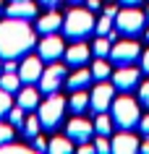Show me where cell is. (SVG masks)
<instances>
[{"instance_id": "1", "label": "cell", "mask_w": 149, "mask_h": 154, "mask_svg": "<svg viewBox=\"0 0 149 154\" xmlns=\"http://www.w3.org/2000/svg\"><path fill=\"white\" fill-rule=\"evenodd\" d=\"M37 47V29L29 26L26 18H13L8 16L0 21V57L3 60H18V57L29 55Z\"/></svg>"}, {"instance_id": "2", "label": "cell", "mask_w": 149, "mask_h": 154, "mask_svg": "<svg viewBox=\"0 0 149 154\" xmlns=\"http://www.w3.org/2000/svg\"><path fill=\"white\" fill-rule=\"evenodd\" d=\"M94 24H97V18L92 16L89 8H73L68 11L66 16H63V34H66L68 39H86L92 32H94Z\"/></svg>"}, {"instance_id": "3", "label": "cell", "mask_w": 149, "mask_h": 154, "mask_svg": "<svg viewBox=\"0 0 149 154\" xmlns=\"http://www.w3.org/2000/svg\"><path fill=\"white\" fill-rule=\"evenodd\" d=\"M110 115H113V123H115L120 131H131L133 125H139V120H141L139 102H136L133 97H128V91H123V97L113 99Z\"/></svg>"}, {"instance_id": "4", "label": "cell", "mask_w": 149, "mask_h": 154, "mask_svg": "<svg viewBox=\"0 0 149 154\" xmlns=\"http://www.w3.org/2000/svg\"><path fill=\"white\" fill-rule=\"evenodd\" d=\"M66 107H68V102L63 97H60L58 91H52V94H47V99L45 102H39V123H42V128H47V131H52V128H58L60 123H63V115H66Z\"/></svg>"}, {"instance_id": "5", "label": "cell", "mask_w": 149, "mask_h": 154, "mask_svg": "<svg viewBox=\"0 0 149 154\" xmlns=\"http://www.w3.org/2000/svg\"><path fill=\"white\" fill-rule=\"evenodd\" d=\"M144 26H147V13H141L136 5H126V8L118 11L115 29L123 34V37H136V34L144 32Z\"/></svg>"}, {"instance_id": "6", "label": "cell", "mask_w": 149, "mask_h": 154, "mask_svg": "<svg viewBox=\"0 0 149 154\" xmlns=\"http://www.w3.org/2000/svg\"><path fill=\"white\" fill-rule=\"evenodd\" d=\"M139 57H141L139 42H133V39H118V42H113L110 60L115 63V68H118V65H133Z\"/></svg>"}, {"instance_id": "7", "label": "cell", "mask_w": 149, "mask_h": 154, "mask_svg": "<svg viewBox=\"0 0 149 154\" xmlns=\"http://www.w3.org/2000/svg\"><path fill=\"white\" fill-rule=\"evenodd\" d=\"M66 79H68V68H66V65H58L55 60H52V65H47V68L42 71L39 91L52 94V91H58L60 86H66Z\"/></svg>"}, {"instance_id": "8", "label": "cell", "mask_w": 149, "mask_h": 154, "mask_svg": "<svg viewBox=\"0 0 149 154\" xmlns=\"http://www.w3.org/2000/svg\"><path fill=\"white\" fill-rule=\"evenodd\" d=\"M113 99H115V86L107 81H99L89 94V110L94 112H107L113 107Z\"/></svg>"}, {"instance_id": "9", "label": "cell", "mask_w": 149, "mask_h": 154, "mask_svg": "<svg viewBox=\"0 0 149 154\" xmlns=\"http://www.w3.org/2000/svg\"><path fill=\"white\" fill-rule=\"evenodd\" d=\"M45 60L39 55H24L21 63H18V76H21V84H37L42 79V71H45Z\"/></svg>"}, {"instance_id": "10", "label": "cell", "mask_w": 149, "mask_h": 154, "mask_svg": "<svg viewBox=\"0 0 149 154\" xmlns=\"http://www.w3.org/2000/svg\"><path fill=\"white\" fill-rule=\"evenodd\" d=\"M139 76L141 68H131V65H118L115 73H113V86L118 91H131L139 86Z\"/></svg>"}, {"instance_id": "11", "label": "cell", "mask_w": 149, "mask_h": 154, "mask_svg": "<svg viewBox=\"0 0 149 154\" xmlns=\"http://www.w3.org/2000/svg\"><path fill=\"white\" fill-rule=\"evenodd\" d=\"M66 136L71 138V141H76V144H81V141H92V136H94V123H89L86 118H81V115H76L73 120H68Z\"/></svg>"}, {"instance_id": "12", "label": "cell", "mask_w": 149, "mask_h": 154, "mask_svg": "<svg viewBox=\"0 0 149 154\" xmlns=\"http://www.w3.org/2000/svg\"><path fill=\"white\" fill-rule=\"evenodd\" d=\"M39 57L42 60H47V63H52V60H58L63 52H66V42L60 39V34H45V39L39 42Z\"/></svg>"}, {"instance_id": "13", "label": "cell", "mask_w": 149, "mask_h": 154, "mask_svg": "<svg viewBox=\"0 0 149 154\" xmlns=\"http://www.w3.org/2000/svg\"><path fill=\"white\" fill-rule=\"evenodd\" d=\"M63 57H66V65H68V68H81V65L89 63V57H92V47H89V45H84V39H79L76 45L66 47Z\"/></svg>"}, {"instance_id": "14", "label": "cell", "mask_w": 149, "mask_h": 154, "mask_svg": "<svg viewBox=\"0 0 149 154\" xmlns=\"http://www.w3.org/2000/svg\"><path fill=\"white\" fill-rule=\"evenodd\" d=\"M110 146H113V154H133L139 152V138L133 136V133H128V131H120L118 136H113V141H110Z\"/></svg>"}, {"instance_id": "15", "label": "cell", "mask_w": 149, "mask_h": 154, "mask_svg": "<svg viewBox=\"0 0 149 154\" xmlns=\"http://www.w3.org/2000/svg\"><path fill=\"white\" fill-rule=\"evenodd\" d=\"M92 79H94V76H92V68L81 65V68H76V71L66 79V86L71 91H79V89H86V86L92 84Z\"/></svg>"}, {"instance_id": "16", "label": "cell", "mask_w": 149, "mask_h": 154, "mask_svg": "<svg viewBox=\"0 0 149 154\" xmlns=\"http://www.w3.org/2000/svg\"><path fill=\"white\" fill-rule=\"evenodd\" d=\"M8 16L13 18H26V21H32L37 16V5H34L32 0H13L8 5Z\"/></svg>"}, {"instance_id": "17", "label": "cell", "mask_w": 149, "mask_h": 154, "mask_svg": "<svg viewBox=\"0 0 149 154\" xmlns=\"http://www.w3.org/2000/svg\"><path fill=\"white\" fill-rule=\"evenodd\" d=\"M18 107H24V110L39 107V89H34V84H26L24 89H18Z\"/></svg>"}, {"instance_id": "18", "label": "cell", "mask_w": 149, "mask_h": 154, "mask_svg": "<svg viewBox=\"0 0 149 154\" xmlns=\"http://www.w3.org/2000/svg\"><path fill=\"white\" fill-rule=\"evenodd\" d=\"M60 26H63V16H60V13H55V11H50L47 16H42L39 21H37V26H34V29H37L39 34H55Z\"/></svg>"}, {"instance_id": "19", "label": "cell", "mask_w": 149, "mask_h": 154, "mask_svg": "<svg viewBox=\"0 0 149 154\" xmlns=\"http://www.w3.org/2000/svg\"><path fill=\"white\" fill-rule=\"evenodd\" d=\"M68 110H71L73 115L86 112V110H89V94H86L84 89L73 91V94H71V99H68Z\"/></svg>"}, {"instance_id": "20", "label": "cell", "mask_w": 149, "mask_h": 154, "mask_svg": "<svg viewBox=\"0 0 149 154\" xmlns=\"http://www.w3.org/2000/svg\"><path fill=\"white\" fill-rule=\"evenodd\" d=\"M47 152L50 154H68V152H73V141H71L68 136H52Z\"/></svg>"}, {"instance_id": "21", "label": "cell", "mask_w": 149, "mask_h": 154, "mask_svg": "<svg viewBox=\"0 0 149 154\" xmlns=\"http://www.w3.org/2000/svg\"><path fill=\"white\" fill-rule=\"evenodd\" d=\"M0 86L5 91H18V86H21V76H18V71H3L0 73Z\"/></svg>"}, {"instance_id": "22", "label": "cell", "mask_w": 149, "mask_h": 154, "mask_svg": "<svg viewBox=\"0 0 149 154\" xmlns=\"http://www.w3.org/2000/svg\"><path fill=\"white\" fill-rule=\"evenodd\" d=\"M92 76H94L97 81H107L110 76H113V68H110V63L105 57H97V60L92 63Z\"/></svg>"}, {"instance_id": "23", "label": "cell", "mask_w": 149, "mask_h": 154, "mask_svg": "<svg viewBox=\"0 0 149 154\" xmlns=\"http://www.w3.org/2000/svg\"><path fill=\"white\" fill-rule=\"evenodd\" d=\"M113 115L107 112H97V118H94V133H102V136H107L110 131H113Z\"/></svg>"}, {"instance_id": "24", "label": "cell", "mask_w": 149, "mask_h": 154, "mask_svg": "<svg viewBox=\"0 0 149 154\" xmlns=\"http://www.w3.org/2000/svg\"><path fill=\"white\" fill-rule=\"evenodd\" d=\"M113 26H115V18L107 16V13H102V16L97 18V24H94V32H97V37H107Z\"/></svg>"}, {"instance_id": "25", "label": "cell", "mask_w": 149, "mask_h": 154, "mask_svg": "<svg viewBox=\"0 0 149 154\" xmlns=\"http://www.w3.org/2000/svg\"><path fill=\"white\" fill-rule=\"evenodd\" d=\"M110 50H113V42L107 37H97V42L92 45V52L97 57H110Z\"/></svg>"}, {"instance_id": "26", "label": "cell", "mask_w": 149, "mask_h": 154, "mask_svg": "<svg viewBox=\"0 0 149 154\" xmlns=\"http://www.w3.org/2000/svg\"><path fill=\"white\" fill-rule=\"evenodd\" d=\"M39 115H32V118H26L24 120V136L26 138H34V136H39Z\"/></svg>"}, {"instance_id": "27", "label": "cell", "mask_w": 149, "mask_h": 154, "mask_svg": "<svg viewBox=\"0 0 149 154\" xmlns=\"http://www.w3.org/2000/svg\"><path fill=\"white\" fill-rule=\"evenodd\" d=\"M0 154H32V149L24 144H11V141H5V144H0Z\"/></svg>"}, {"instance_id": "28", "label": "cell", "mask_w": 149, "mask_h": 154, "mask_svg": "<svg viewBox=\"0 0 149 154\" xmlns=\"http://www.w3.org/2000/svg\"><path fill=\"white\" fill-rule=\"evenodd\" d=\"M11 107H13V102H11V91H5L3 86H0V118H5V115L11 112Z\"/></svg>"}, {"instance_id": "29", "label": "cell", "mask_w": 149, "mask_h": 154, "mask_svg": "<svg viewBox=\"0 0 149 154\" xmlns=\"http://www.w3.org/2000/svg\"><path fill=\"white\" fill-rule=\"evenodd\" d=\"M24 112H26V110H24V107H11V112H8V118H11V125H18V128H24V120H26V118H24Z\"/></svg>"}, {"instance_id": "30", "label": "cell", "mask_w": 149, "mask_h": 154, "mask_svg": "<svg viewBox=\"0 0 149 154\" xmlns=\"http://www.w3.org/2000/svg\"><path fill=\"white\" fill-rule=\"evenodd\" d=\"M94 149L99 154H113V146H110L107 136H102V133H97V138H94Z\"/></svg>"}, {"instance_id": "31", "label": "cell", "mask_w": 149, "mask_h": 154, "mask_svg": "<svg viewBox=\"0 0 149 154\" xmlns=\"http://www.w3.org/2000/svg\"><path fill=\"white\" fill-rule=\"evenodd\" d=\"M139 105L149 107V81H144V84L139 86Z\"/></svg>"}, {"instance_id": "32", "label": "cell", "mask_w": 149, "mask_h": 154, "mask_svg": "<svg viewBox=\"0 0 149 154\" xmlns=\"http://www.w3.org/2000/svg\"><path fill=\"white\" fill-rule=\"evenodd\" d=\"M13 138V128H11L8 123H0V144H5Z\"/></svg>"}, {"instance_id": "33", "label": "cell", "mask_w": 149, "mask_h": 154, "mask_svg": "<svg viewBox=\"0 0 149 154\" xmlns=\"http://www.w3.org/2000/svg\"><path fill=\"white\" fill-rule=\"evenodd\" d=\"M76 152L79 154H94L97 149H94V141H81V144L76 146Z\"/></svg>"}, {"instance_id": "34", "label": "cell", "mask_w": 149, "mask_h": 154, "mask_svg": "<svg viewBox=\"0 0 149 154\" xmlns=\"http://www.w3.org/2000/svg\"><path fill=\"white\" fill-rule=\"evenodd\" d=\"M32 141H34V149H37V152H47L50 141H47V138H42V133H39V136H34Z\"/></svg>"}, {"instance_id": "35", "label": "cell", "mask_w": 149, "mask_h": 154, "mask_svg": "<svg viewBox=\"0 0 149 154\" xmlns=\"http://www.w3.org/2000/svg\"><path fill=\"white\" fill-rule=\"evenodd\" d=\"M139 68H141V73H147V76H149V50H144V52H141Z\"/></svg>"}, {"instance_id": "36", "label": "cell", "mask_w": 149, "mask_h": 154, "mask_svg": "<svg viewBox=\"0 0 149 154\" xmlns=\"http://www.w3.org/2000/svg\"><path fill=\"white\" fill-rule=\"evenodd\" d=\"M139 131L144 133V136H149V115H144V118L139 120Z\"/></svg>"}, {"instance_id": "37", "label": "cell", "mask_w": 149, "mask_h": 154, "mask_svg": "<svg viewBox=\"0 0 149 154\" xmlns=\"http://www.w3.org/2000/svg\"><path fill=\"white\" fill-rule=\"evenodd\" d=\"M86 8H89V11H99V8H102V3H99V0H86Z\"/></svg>"}, {"instance_id": "38", "label": "cell", "mask_w": 149, "mask_h": 154, "mask_svg": "<svg viewBox=\"0 0 149 154\" xmlns=\"http://www.w3.org/2000/svg\"><path fill=\"white\" fill-rule=\"evenodd\" d=\"M118 11H120L118 5H105V13H107V16H113V18L118 16Z\"/></svg>"}, {"instance_id": "39", "label": "cell", "mask_w": 149, "mask_h": 154, "mask_svg": "<svg viewBox=\"0 0 149 154\" xmlns=\"http://www.w3.org/2000/svg\"><path fill=\"white\" fill-rule=\"evenodd\" d=\"M39 3H42V5H47V8H55L60 0H39Z\"/></svg>"}, {"instance_id": "40", "label": "cell", "mask_w": 149, "mask_h": 154, "mask_svg": "<svg viewBox=\"0 0 149 154\" xmlns=\"http://www.w3.org/2000/svg\"><path fill=\"white\" fill-rule=\"evenodd\" d=\"M120 5H141V0H118Z\"/></svg>"}, {"instance_id": "41", "label": "cell", "mask_w": 149, "mask_h": 154, "mask_svg": "<svg viewBox=\"0 0 149 154\" xmlns=\"http://www.w3.org/2000/svg\"><path fill=\"white\" fill-rule=\"evenodd\" d=\"M139 149H141V152H144V154H149V141H144V144H141Z\"/></svg>"}, {"instance_id": "42", "label": "cell", "mask_w": 149, "mask_h": 154, "mask_svg": "<svg viewBox=\"0 0 149 154\" xmlns=\"http://www.w3.org/2000/svg\"><path fill=\"white\" fill-rule=\"evenodd\" d=\"M68 3H73V5H79V3H86V0H68Z\"/></svg>"}, {"instance_id": "43", "label": "cell", "mask_w": 149, "mask_h": 154, "mask_svg": "<svg viewBox=\"0 0 149 154\" xmlns=\"http://www.w3.org/2000/svg\"><path fill=\"white\" fill-rule=\"evenodd\" d=\"M144 39H147V42H149V29H147V32H144Z\"/></svg>"}, {"instance_id": "44", "label": "cell", "mask_w": 149, "mask_h": 154, "mask_svg": "<svg viewBox=\"0 0 149 154\" xmlns=\"http://www.w3.org/2000/svg\"><path fill=\"white\" fill-rule=\"evenodd\" d=\"M147 24H149V8H147Z\"/></svg>"}, {"instance_id": "45", "label": "cell", "mask_w": 149, "mask_h": 154, "mask_svg": "<svg viewBox=\"0 0 149 154\" xmlns=\"http://www.w3.org/2000/svg\"><path fill=\"white\" fill-rule=\"evenodd\" d=\"M0 71H3V57H0Z\"/></svg>"}, {"instance_id": "46", "label": "cell", "mask_w": 149, "mask_h": 154, "mask_svg": "<svg viewBox=\"0 0 149 154\" xmlns=\"http://www.w3.org/2000/svg\"><path fill=\"white\" fill-rule=\"evenodd\" d=\"M0 8H3V0H0Z\"/></svg>"}]
</instances>
